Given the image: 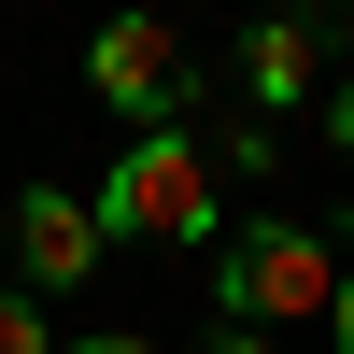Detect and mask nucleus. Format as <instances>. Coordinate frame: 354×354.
Masks as SVG:
<instances>
[{"label":"nucleus","mask_w":354,"mask_h":354,"mask_svg":"<svg viewBox=\"0 0 354 354\" xmlns=\"http://www.w3.org/2000/svg\"><path fill=\"white\" fill-rule=\"evenodd\" d=\"M213 326H255V340H270V326H326V298H340V255L326 241H312V227H283V213H255L241 227V241H227V270H213Z\"/></svg>","instance_id":"obj_2"},{"label":"nucleus","mask_w":354,"mask_h":354,"mask_svg":"<svg viewBox=\"0 0 354 354\" xmlns=\"http://www.w3.org/2000/svg\"><path fill=\"white\" fill-rule=\"evenodd\" d=\"M85 213H100V241H213L227 227V170L185 128H128V156H113V185Z\"/></svg>","instance_id":"obj_1"},{"label":"nucleus","mask_w":354,"mask_h":354,"mask_svg":"<svg viewBox=\"0 0 354 354\" xmlns=\"http://www.w3.org/2000/svg\"><path fill=\"white\" fill-rule=\"evenodd\" d=\"M85 85H100L128 128H170V113L198 100V57H185V28H170L156 0H128V15H100V43H85Z\"/></svg>","instance_id":"obj_3"},{"label":"nucleus","mask_w":354,"mask_h":354,"mask_svg":"<svg viewBox=\"0 0 354 354\" xmlns=\"http://www.w3.org/2000/svg\"><path fill=\"white\" fill-rule=\"evenodd\" d=\"M326 128H340V156H354V85H340V100H326Z\"/></svg>","instance_id":"obj_9"},{"label":"nucleus","mask_w":354,"mask_h":354,"mask_svg":"<svg viewBox=\"0 0 354 354\" xmlns=\"http://www.w3.org/2000/svg\"><path fill=\"white\" fill-rule=\"evenodd\" d=\"M326 326H340V354H354V270H340V298H326Z\"/></svg>","instance_id":"obj_8"},{"label":"nucleus","mask_w":354,"mask_h":354,"mask_svg":"<svg viewBox=\"0 0 354 354\" xmlns=\"http://www.w3.org/2000/svg\"><path fill=\"white\" fill-rule=\"evenodd\" d=\"M85 270H100V213H85L71 185H28L15 198V283L57 298V283H85Z\"/></svg>","instance_id":"obj_4"},{"label":"nucleus","mask_w":354,"mask_h":354,"mask_svg":"<svg viewBox=\"0 0 354 354\" xmlns=\"http://www.w3.org/2000/svg\"><path fill=\"white\" fill-rule=\"evenodd\" d=\"M213 354H270V340H255V326H213Z\"/></svg>","instance_id":"obj_10"},{"label":"nucleus","mask_w":354,"mask_h":354,"mask_svg":"<svg viewBox=\"0 0 354 354\" xmlns=\"http://www.w3.org/2000/svg\"><path fill=\"white\" fill-rule=\"evenodd\" d=\"M0 354H57V326H43V298H28V283H0Z\"/></svg>","instance_id":"obj_6"},{"label":"nucleus","mask_w":354,"mask_h":354,"mask_svg":"<svg viewBox=\"0 0 354 354\" xmlns=\"http://www.w3.org/2000/svg\"><path fill=\"white\" fill-rule=\"evenodd\" d=\"M57 354H156V340H128V326H85V340H57Z\"/></svg>","instance_id":"obj_7"},{"label":"nucleus","mask_w":354,"mask_h":354,"mask_svg":"<svg viewBox=\"0 0 354 354\" xmlns=\"http://www.w3.org/2000/svg\"><path fill=\"white\" fill-rule=\"evenodd\" d=\"M241 85H255V100H312V85H326V28L255 15V28H241Z\"/></svg>","instance_id":"obj_5"}]
</instances>
